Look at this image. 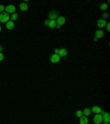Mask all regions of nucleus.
<instances>
[{"instance_id": "a878e982", "label": "nucleus", "mask_w": 110, "mask_h": 124, "mask_svg": "<svg viewBox=\"0 0 110 124\" xmlns=\"http://www.w3.org/2000/svg\"><path fill=\"white\" fill-rule=\"evenodd\" d=\"M2 50H4V48H2L1 45H0V52H1V53H2Z\"/></svg>"}, {"instance_id": "4468645a", "label": "nucleus", "mask_w": 110, "mask_h": 124, "mask_svg": "<svg viewBox=\"0 0 110 124\" xmlns=\"http://www.w3.org/2000/svg\"><path fill=\"white\" fill-rule=\"evenodd\" d=\"M90 114H92V111H90V109H87V107H86L85 110H83V115H84V116L88 117Z\"/></svg>"}, {"instance_id": "4be33fe9", "label": "nucleus", "mask_w": 110, "mask_h": 124, "mask_svg": "<svg viewBox=\"0 0 110 124\" xmlns=\"http://www.w3.org/2000/svg\"><path fill=\"white\" fill-rule=\"evenodd\" d=\"M4 59V53H1V52H0V61H2Z\"/></svg>"}, {"instance_id": "0eeeda50", "label": "nucleus", "mask_w": 110, "mask_h": 124, "mask_svg": "<svg viewBox=\"0 0 110 124\" xmlns=\"http://www.w3.org/2000/svg\"><path fill=\"white\" fill-rule=\"evenodd\" d=\"M61 59H62V58H61V57H59V54H55V53H54V54H52V55H51L50 60H51L52 63H59V62L61 61Z\"/></svg>"}, {"instance_id": "6e6552de", "label": "nucleus", "mask_w": 110, "mask_h": 124, "mask_svg": "<svg viewBox=\"0 0 110 124\" xmlns=\"http://www.w3.org/2000/svg\"><path fill=\"white\" fill-rule=\"evenodd\" d=\"M90 111L92 112H94L95 114H103V110H101V107L100 106H98V105H95V106H92V109H90Z\"/></svg>"}, {"instance_id": "bb28decb", "label": "nucleus", "mask_w": 110, "mask_h": 124, "mask_svg": "<svg viewBox=\"0 0 110 124\" xmlns=\"http://www.w3.org/2000/svg\"><path fill=\"white\" fill-rule=\"evenodd\" d=\"M1 30H2V28H1V26H0V32H1Z\"/></svg>"}, {"instance_id": "f3484780", "label": "nucleus", "mask_w": 110, "mask_h": 124, "mask_svg": "<svg viewBox=\"0 0 110 124\" xmlns=\"http://www.w3.org/2000/svg\"><path fill=\"white\" fill-rule=\"evenodd\" d=\"M18 18H19V16H18V13H17V12H15V13H12V15H11V17H10V19H11V21H17V20H18Z\"/></svg>"}, {"instance_id": "7ed1b4c3", "label": "nucleus", "mask_w": 110, "mask_h": 124, "mask_svg": "<svg viewBox=\"0 0 110 124\" xmlns=\"http://www.w3.org/2000/svg\"><path fill=\"white\" fill-rule=\"evenodd\" d=\"M4 12H7L8 15H12V13H15V7L13 4H8L6 9H4Z\"/></svg>"}, {"instance_id": "f8f14e48", "label": "nucleus", "mask_w": 110, "mask_h": 124, "mask_svg": "<svg viewBox=\"0 0 110 124\" xmlns=\"http://www.w3.org/2000/svg\"><path fill=\"white\" fill-rule=\"evenodd\" d=\"M6 28H7L8 30H12L13 28H15V22L13 21H8L7 23H6Z\"/></svg>"}, {"instance_id": "9b49d317", "label": "nucleus", "mask_w": 110, "mask_h": 124, "mask_svg": "<svg viewBox=\"0 0 110 124\" xmlns=\"http://www.w3.org/2000/svg\"><path fill=\"white\" fill-rule=\"evenodd\" d=\"M67 53H68V51L66 50L65 48H62V49H59V55L61 57V58H65L66 55H67Z\"/></svg>"}, {"instance_id": "1a4fd4ad", "label": "nucleus", "mask_w": 110, "mask_h": 124, "mask_svg": "<svg viewBox=\"0 0 110 124\" xmlns=\"http://www.w3.org/2000/svg\"><path fill=\"white\" fill-rule=\"evenodd\" d=\"M106 25H107V21L103 20V19H99L98 21H97V27H98L100 30L103 29V27H106Z\"/></svg>"}, {"instance_id": "2eb2a0df", "label": "nucleus", "mask_w": 110, "mask_h": 124, "mask_svg": "<svg viewBox=\"0 0 110 124\" xmlns=\"http://www.w3.org/2000/svg\"><path fill=\"white\" fill-rule=\"evenodd\" d=\"M79 124H88V117L81 116V119H79Z\"/></svg>"}, {"instance_id": "dca6fc26", "label": "nucleus", "mask_w": 110, "mask_h": 124, "mask_svg": "<svg viewBox=\"0 0 110 124\" xmlns=\"http://www.w3.org/2000/svg\"><path fill=\"white\" fill-rule=\"evenodd\" d=\"M48 27H50V28H56V21L55 20H48Z\"/></svg>"}, {"instance_id": "ddd939ff", "label": "nucleus", "mask_w": 110, "mask_h": 124, "mask_svg": "<svg viewBox=\"0 0 110 124\" xmlns=\"http://www.w3.org/2000/svg\"><path fill=\"white\" fill-rule=\"evenodd\" d=\"M19 7H20V10H22V11H26L28 9H29L26 2H21V4H19Z\"/></svg>"}, {"instance_id": "a211bd4d", "label": "nucleus", "mask_w": 110, "mask_h": 124, "mask_svg": "<svg viewBox=\"0 0 110 124\" xmlns=\"http://www.w3.org/2000/svg\"><path fill=\"white\" fill-rule=\"evenodd\" d=\"M100 9L103 11H106L107 9H108V4H107V2H103V4H100Z\"/></svg>"}, {"instance_id": "aec40b11", "label": "nucleus", "mask_w": 110, "mask_h": 124, "mask_svg": "<svg viewBox=\"0 0 110 124\" xmlns=\"http://www.w3.org/2000/svg\"><path fill=\"white\" fill-rule=\"evenodd\" d=\"M4 9H6V6H4V4H0V12L2 13V12H4Z\"/></svg>"}, {"instance_id": "393cba45", "label": "nucleus", "mask_w": 110, "mask_h": 124, "mask_svg": "<svg viewBox=\"0 0 110 124\" xmlns=\"http://www.w3.org/2000/svg\"><path fill=\"white\" fill-rule=\"evenodd\" d=\"M55 54H59V49H55Z\"/></svg>"}, {"instance_id": "6ab92c4d", "label": "nucleus", "mask_w": 110, "mask_h": 124, "mask_svg": "<svg viewBox=\"0 0 110 124\" xmlns=\"http://www.w3.org/2000/svg\"><path fill=\"white\" fill-rule=\"evenodd\" d=\"M76 116L79 117V119H81V116H84V115H83V111H81V110H77V111H76Z\"/></svg>"}, {"instance_id": "412c9836", "label": "nucleus", "mask_w": 110, "mask_h": 124, "mask_svg": "<svg viewBox=\"0 0 110 124\" xmlns=\"http://www.w3.org/2000/svg\"><path fill=\"white\" fill-rule=\"evenodd\" d=\"M108 16H109V15H108L107 12H103V20H106V18H108Z\"/></svg>"}, {"instance_id": "20e7f679", "label": "nucleus", "mask_w": 110, "mask_h": 124, "mask_svg": "<svg viewBox=\"0 0 110 124\" xmlns=\"http://www.w3.org/2000/svg\"><path fill=\"white\" fill-rule=\"evenodd\" d=\"M101 38H103V30L98 29L97 31L95 32V37H94V41H98L99 39H101Z\"/></svg>"}, {"instance_id": "9d476101", "label": "nucleus", "mask_w": 110, "mask_h": 124, "mask_svg": "<svg viewBox=\"0 0 110 124\" xmlns=\"http://www.w3.org/2000/svg\"><path fill=\"white\" fill-rule=\"evenodd\" d=\"M103 121H105V123H108L109 124L110 122V114L108 112H103Z\"/></svg>"}, {"instance_id": "5701e85b", "label": "nucleus", "mask_w": 110, "mask_h": 124, "mask_svg": "<svg viewBox=\"0 0 110 124\" xmlns=\"http://www.w3.org/2000/svg\"><path fill=\"white\" fill-rule=\"evenodd\" d=\"M106 29H107V31H110V25L107 22V25H106Z\"/></svg>"}, {"instance_id": "39448f33", "label": "nucleus", "mask_w": 110, "mask_h": 124, "mask_svg": "<svg viewBox=\"0 0 110 124\" xmlns=\"http://www.w3.org/2000/svg\"><path fill=\"white\" fill-rule=\"evenodd\" d=\"M103 121V115L101 114H95L94 115V123L95 124H101Z\"/></svg>"}, {"instance_id": "f03ea898", "label": "nucleus", "mask_w": 110, "mask_h": 124, "mask_svg": "<svg viewBox=\"0 0 110 124\" xmlns=\"http://www.w3.org/2000/svg\"><path fill=\"white\" fill-rule=\"evenodd\" d=\"M8 21H10V15H8L7 12H2V13H0V22L7 23Z\"/></svg>"}, {"instance_id": "cd10ccee", "label": "nucleus", "mask_w": 110, "mask_h": 124, "mask_svg": "<svg viewBox=\"0 0 110 124\" xmlns=\"http://www.w3.org/2000/svg\"><path fill=\"white\" fill-rule=\"evenodd\" d=\"M101 124H103V123H101ZM103 124H108V123H103Z\"/></svg>"}, {"instance_id": "f257e3e1", "label": "nucleus", "mask_w": 110, "mask_h": 124, "mask_svg": "<svg viewBox=\"0 0 110 124\" xmlns=\"http://www.w3.org/2000/svg\"><path fill=\"white\" fill-rule=\"evenodd\" d=\"M66 22V18L63 17V16H59V18L56 19V28L57 29H61V27Z\"/></svg>"}, {"instance_id": "423d86ee", "label": "nucleus", "mask_w": 110, "mask_h": 124, "mask_svg": "<svg viewBox=\"0 0 110 124\" xmlns=\"http://www.w3.org/2000/svg\"><path fill=\"white\" fill-rule=\"evenodd\" d=\"M48 17V20H55L56 21V19L59 18V13L56 11H50Z\"/></svg>"}, {"instance_id": "b1692460", "label": "nucleus", "mask_w": 110, "mask_h": 124, "mask_svg": "<svg viewBox=\"0 0 110 124\" xmlns=\"http://www.w3.org/2000/svg\"><path fill=\"white\" fill-rule=\"evenodd\" d=\"M44 25H45V26H48V19H46V20L44 21Z\"/></svg>"}]
</instances>
